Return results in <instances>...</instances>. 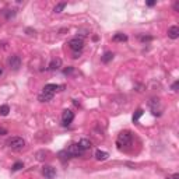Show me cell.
<instances>
[{"instance_id": "1", "label": "cell", "mask_w": 179, "mask_h": 179, "mask_svg": "<svg viewBox=\"0 0 179 179\" xmlns=\"http://www.w3.org/2000/svg\"><path fill=\"white\" fill-rule=\"evenodd\" d=\"M133 143V136L132 133L129 132V130H123V132L119 133L118 139H116V146H118L119 148H123V147H129V146H132Z\"/></svg>"}, {"instance_id": "2", "label": "cell", "mask_w": 179, "mask_h": 179, "mask_svg": "<svg viewBox=\"0 0 179 179\" xmlns=\"http://www.w3.org/2000/svg\"><path fill=\"white\" fill-rule=\"evenodd\" d=\"M6 144H7V147L11 148V150L20 151L25 147V140H24L23 137H11V139H8L7 141H6Z\"/></svg>"}, {"instance_id": "3", "label": "cell", "mask_w": 179, "mask_h": 179, "mask_svg": "<svg viewBox=\"0 0 179 179\" xmlns=\"http://www.w3.org/2000/svg\"><path fill=\"white\" fill-rule=\"evenodd\" d=\"M69 48H70L74 53L81 52L83 48H84V41H83V38L76 37V38H73V39H70L69 41Z\"/></svg>"}, {"instance_id": "4", "label": "cell", "mask_w": 179, "mask_h": 179, "mask_svg": "<svg viewBox=\"0 0 179 179\" xmlns=\"http://www.w3.org/2000/svg\"><path fill=\"white\" fill-rule=\"evenodd\" d=\"M66 153L70 157H80V156H83V154H84V150H83V148L79 146V143H74V144L69 146L67 150H66Z\"/></svg>"}, {"instance_id": "5", "label": "cell", "mask_w": 179, "mask_h": 179, "mask_svg": "<svg viewBox=\"0 0 179 179\" xmlns=\"http://www.w3.org/2000/svg\"><path fill=\"white\" fill-rule=\"evenodd\" d=\"M7 63H8V66H10L11 70L17 71L20 67H21V58H20L18 55H11L10 58L7 59Z\"/></svg>"}, {"instance_id": "6", "label": "cell", "mask_w": 179, "mask_h": 179, "mask_svg": "<svg viewBox=\"0 0 179 179\" xmlns=\"http://www.w3.org/2000/svg\"><path fill=\"white\" fill-rule=\"evenodd\" d=\"M73 120H74V113L71 111H69V109L63 111V113H62V122H63L64 126H69Z\"/></svg>"}, {"instance_id": "7", "label": "cell", "mask_w": 179, "mask_h": 179, "mask_svg": "<svg viewBox=\"0 0 179 179\" xmlns=\"http://www.w3.org/2000/svg\"><path fill=\"white\" fill-rule=\"evenodd\" d=\"M150 108L153 111V115H157V116L161 115V105H160V100L158 98H153L150 101Z\"/></svg>"}, {"instance_id": "8", "label": "cell", "mask_w": 179, "mask_h": 179, "mask_svg": "<svg viewBox=\"0 0 179 179\" xmlns=\"http://www.w3.org/2000/svg\"><path fill=\"white\" fill-rule=\"evenodd\" d=\"M42 175L46 179H53L55 178V175H56V169L53 168V166H50V165H45L42 168Z\"/></svg>"}, {"instance_id": "9", "label": "cell", "mask_w": 179, "mask_h": 179, "mask_svg": "<svg viewBox=\"0 0 179 179\" xmlns=\"http://www.w3.org/2000/svg\"><path fill=\"white\" fill-rule=\"evenodd\" d=\"M53 95H55V92L45 91V90H42V92L38 95V100H39L41 102H48V101H50L53 98Z\"/></svg>"}, {"instance_id": "10", "label": "cell", "mask_w": 179, "mask_h": 179, "mask_svg": "<svg viewBox=\"0 0 179 179\" xmlns=\"http://www.w3.org/2000/svg\"><path fill=\"white\" fill-rule=\"evenodd\" d=\"M60 67H62V59L55 58V59H52V60H50L49 70H59Z\"/></svg>"}, {"instance_id": "11", "label": "cell", "mask_w": 179, "mask_h": 179, "mask_svg": "<svg viewBox=\"0 0 179 179\" xmlns=\"http://www.w3.org/2000/svg\"><path fill=\"white\" fill-rule=\"evenodd\" d=\"M168 37L171 38V39H176L179 37V28L176 25H172L168 28Z\"/></svg>"}, {"instance_id": "12", "label": "cell", "mask_w": 179, "mask_h": 179, "mask_svg": "<svg viewBox=\"0 0 179 179\" xmlns=\"http://www.w3.org/2000/svg\"><path fill=\"white\" fill-rule=\"evenodd\" d=\"M112 41H115V42H125V41H127V35L118 32V34H115L112 37Z\"/></svg>"}, {"instance_id": "13", "label": "cell", "mask_w": 179, "mask_h": 179, "mask_svg": "<svg viewBox=\"0 0 179 179\" xmlns=\"http://www.w3.org/2000/svg\"><path fill=\"white\" fill-rule=\"evenodd\" d=\"M108 157H109V154L106 153V151H101V150L95 151V158H97L98 161H105Z\"/></svg>"}, {"instance_id": "14", "label": "cell", "mask_w": 179, "mask_h": 179, "mask_svg": "<svg viewBox=\"0 0 179 179\" xmlns=\"http://www.w3.org/2000/svg\"><path fill=\"white\" fill-rule=\"evenodd\" d=\"M79 146L85 151V150H88V148H91V141H90L88 139H81L79 141Z\"/></svg>"}, {"instance_id": "15", "label": "cell", "mask_w": 179, "mask_h": 179, "mask_svg": "<svg viewBox=\"0 0 179 179\" xmlns=\"http://www.w3.org/2000/svg\"><path fill=\"white\" fill-rule=\"evenodd\" d=\"M59 88H62L60 85H58V84H46L42 90H45V91H50V92H56Z\"/></svg>"}, {"instance_id": "16", "label": "cell", "mask_w": 179, "mask_h": 179, "mask_svg": "<svg viewBox=\"0 0 179 179\" xmlns=\"http://www.w3.org/2000/svg\"><path fill=\"white\" fill-rule=\"evenodd\" d=\"M112 59H113V53L112 52H105L104 53V56L101 58V60H102L104 63H109Z\"/></svg>"}, {"instance_id": "17", "label": "cell", "mask_w": 179, "mask_h": 179, "mask_svg": "<svg viewBox=\"0 0 179 179\" xmlns=\"http://www.w3.org/2000/svg\"><path fill=\"white\" fill-rule=\"evenodd\" d=\"M64 7H66V3H58V4L55 6V8H53V11H55V13H62Z\"/></svg>"}, {"instance_id": "18", "label": "cell", "mask_w": 179, "mask_h": 179, "mask_svg": "<svg viewBox=\"0 0 179 179\" xmlns=\"http://www.w3.org/2000/svg\"><path fill=\"white\" fill-rule=\"evenodd\" d=\"M8 112H10L8 105H2V106H0V115H2V116H7Z\"/></svg>"}, {"instance_id": "19", "label": "cell", "mask_w": 179, "mask_h": 179, "mask_svg": "<svg viewBox=\"0 0 179 179\" xmlns=\"http://www.w3.org/2000/svg\"><path fill=\"white\" fill-rule=\"evenodd\" d=\"M141 115H143V109H137L136 113L133 115V122H137V120H139Z\"/></svg>"}, {"instance_id": "20", "label": "cell", "mask_w": 179, "mask_h": 179, "mask_svg": "<svg viewBox=\"0 0 179 179\" xmlns=\"http://www.w3.org/2000/svg\"><path fill=\"white\" fill-rule=\"evenodd\" d=\"M21 168H24V164H23V162H20V161H18V162L14 164L13 168H11V169H13V171H18V169H21Z\"/></svg>"}, {"instance_id": "21", "label": "cell", "mask_w": 179, "mask_h": 179, "mask_svg": "<svg viewBox=\"0 0 179 179\" xmlns=\"http://www.w3.org/2000/svg\"><path fill=\"white\" fill-rule=\"evenodd\" d=\"M7 11H8V13H4V16H6V18H7V20H10L11 17L16 16V11H14V10H7Z\"/></svg>"}, {"instance_id": "22", "label": "cell", "mask_w": 179, "mask_h": 179, "mask_svg": "<svg viewBox=\"0 0 179 179\" xmlns=\"http://www.w3.org/2000/svg\"><path fill=\"white\" fill-rule=\"evenodd\" d=\"M178 85H179V81L176 80V81H175L174 84H172V90H174V91H178Z\"/></svg>"}, {"instance_id": "23", "label": "cell", "mask_w": 179, "mask_h": 179, "mask_svg": "<svg viewBox=\"0 0 179 179\" xmlns=\"http://www.w3.org/2000/svg\"><path fill=\"white\" fill-rule=\"evenodd\" d=\"M4 134H7V130L4 127H0V136H4Z\"/></svg>"}, {"instance_id": "24", "label": "cell", "mask_w": 179, "mask_h": 179, "mask_svg": "<svg viewBox=\"0 0 179 179\" xmlns=\"http://www.w3.org/2000/svg\"><path fill=\"white\" fill-rule=\"evenodd\" d=\"M71 71H73V67H69V69H64L63 73H64V74H70Z\"/></svg>"}, {"instance_id": "25", "label": "cell", "mask_w": 179, "mask_h": 179, "mask_svg": "<svg viewBox=\"0 0 179 179\" xmlns=\"http://www.w3.org/2000/svg\"><path fill=\"white\" fill-rule=\"evenodd\" d=\"M174 10H175V11H178V10H179V2H175V4H174Z\"/></svg>"}, {"instance_id": "26", "label": "cell", "mask_w": 179, "mask_h": 179, "mask_svg": "<svg viewBox=\"0 0 179 179\" xmlns=\"http://www.w3.org/2000/svg\"><path fill=\"white\" fill-rule=\"evenodd\" d=\"M141 41H151V37H140Z\"/></svg>"}, {"instance_id": "27", "label": "cell", "mask_w": 179, "mask_h": 179, "mask_svg": "<svg viewBox=\"0 0 179 179\" xmlns=\"http://www.w3.org/2000/svg\"><path fill=\"white\" fill-rule=\"evenodd\" d=\"M154 4H156V2H147V6H150V7H153Z\"/></svg>"}, {"instance_id": "28", "label": "cell", "mask_w": 179, "mask_h": 179, "mask_svg": "<svg viewBox=\"0 0 179 179\" xmlns=\"http://www.w3.org/2000/svg\"><path fill=\"white\" fill-rule=\"evenodd\" d=\"M172 179H179V174H174L172 175Z\"/></svg>"}, {"instance_id": "29", "label": "cell", "mask_w": 179, "mask_h": 179, "mask_svg": "<svg viewBox=\"0 0 179 179\" xmlns=\"http://www.w3.org/2000/svg\"><path fill=\"white\" fill-rule=\"evenodd\" d=\"M2 74H3V67H2V64H0V77H2Z\"/></svg>"}, {"instance_id": "30", "label": "cell", "mask_w": 179, "mask_h": 179, "mask_svg": "<svg viewBox=\"0 0 179 179\" xmlns=\"http://www.w3.org/2000/svg\"><path fill=\"white\" fill-rule=\"evenodd\" d=\"M166 179H172V176H168V178H166Z\"/></svg>"}]
</instances>
